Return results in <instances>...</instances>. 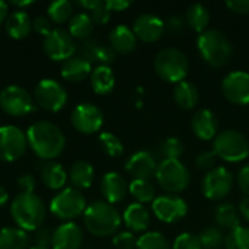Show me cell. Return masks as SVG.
<instances>
[{"mask_svg": "<svg viewBox=\"0 0 249 249\" xmlns=\"http://www.w3.org/2000/svg\"><path fill=\"white\" fill-rule=\"evenodd\" d=\"M26 139L28 146L38 158L44 160L58 158L66 147V137L63 131L51 121H36L29 125Z\"/></svg>", "mask_w": 249, "mask_h": 249, "instance_id": "6da1fadb", "label": "cell"}, {"mask_svg": "<svg viewBox=\"0 0 249 249\" xmlns=\"http://www.w3.org/2000/svg\"><path fill=\"white\" fill-rule=\"evenodd\" d=\"M123 222L120 212L107 201H93L83 213V223L89 233L105 238L118 232Z\"/></svg>", "mask_w": 249, "mask_h": 249, "instance_id": "7a4b0ae2", "label": "cell"}, {"mask_svg": "<svg viewBox=\"0 0 249 249\" xmlns=\"http://www.w3.org/2000/svg\"><path fill=\"white\" fill-rule=\"evenodd\" d=\"M197 50L200 57L214 69L225 67L232 55L233 45L220 29H207L197 36Z\"/></svg>", "mask_w": 249, "mask_h": 249, "instance_id": "3957f363", "label": "cell"}, {"mask_svg": "<svg viewBox=\"0 0 249 249\" xmlns=\"http://www.w3.org/2000/svg\"><path fill=\"white\" fill-rule=\"evenodd\" d=\"M10 216L22 231H38L45 219L44 201L35 193H19L10 204Z\"/></svg>", "mask_w": 249, "mask_h": 249, "instance_id": "277c9868", "label": "cell"}, {"mask_svg": "<svg viewBox=\"0 0 249 249\" xmlns=\"http://www.w3.org/2000/svg\"><path fill=\"white\" fill-rule=\"evenodd\" d=\"M153 67L156 74L168 82V83H179L185 80L188 70H190V61L187 54L175 47L163 48L160 50L155 60H153Z\"/></svg>", "mask_w": 249, "mask_h": 249, "instance_id": "5b68a950", "label": "cell"}, {"mask_svg": "<svg viewBox=\"0 0 249 249\" xmlns=\"http://www.w3.org/2000/svg\"><path fill=\"white\" fill-rule=\"evenodd\" d=\"M213 152L219 159L229 163H239L249 158V140L238 130L226 128L213 140Z\"/></svg>", "mask_w": 249, "mask_h": 249, "instance_id": "8992f818", "label": "cell"}, {"mask_svg": "<svg viewBox=\"0 0 249 249\" xmlns=\"http://www.w3.org/2000/svg\"><path fill=\"white\" fill-rule=\"evenodd\" d=\"M156 182L168 194L178 196L185 191L191 182V174L188 168L179 159H163L156 169Z\"/></svg>", "mask_w": 249, "mask_h": 249, "instance_id": "52a82bcc", "label": "cell"}, {"mask_svg": "<svg viewBox=\"0 0 249 249\" xmlns=\"http://www.w3.org/2000/svg\"><path fill=\"white\" fill-rule=\"evenodd\" d=\"M86 207L88 206H86L85 196L73 187L63 188L57 196L53 197V200L50 203L51 213L57 219L66 220V222H71V220L83 216Z\"/></svg>", "mask_w": 249, "mask_h": 249, "instance_id": "ba28073f", "label": "cell"}, {"mask_svg": "<svg viewBox=\"0 0 249 249\" xmlns=\"http://www.w3.org/2000/svg\"><path fill=\"white\" fill-rule=\"evenodd\" d=\"M235 184L233 174L226 166H216L214 169L206 172L201 181L203 196L210 201H220L226 198Z\"/></svg>", "mask_w": 249, "mask_h": 249, "instance_id": "9c48e42d", "label": "cell"}, {"mask_svg": "<svg viewBox=\"0 0 249 249\" xmlns=\"http://www.w3.org/2000/svg\"><path fill=\"white\" fill-rule=\"evenodd\" d=\"M0 108L10 117H25L34 111V98L18 85H9L0 92Z\"/></svg>", "mask_w": 249, "mask_h": 249, "instance_id": "30bf717a", "label": "cell"}, {"mask_svg": "<svg viewBox=\"0 0 249 249\" xmlns=\"http://www.w3.org/2000/svg\"><path fill=\"white\" fill-rule=\"evenodd\" d=\"M35 104L50 112H57L67 102V92L61 83L54 79H42L34 90Z\"/></svg>", "mask_w": 249, "mask_h": 249, "instance_id": "8fae6325", "label": "cell"}, {"mask_svg": "<svg viewBox=\"0 0 249 249\" xmlns=\"http://www.w3.org/2000/svg\"><path fill=\"white\" fill-rule=\"evenodd\" d=\"M28 149L26 133L16 125H0V160L15 162Z\"/></svg>", "mask_w": 249, "mask_h": 249, "instance_id": "7c38bea8", "label": "cell"}, {"mask_svg": "<svg viewBox=\"0 0 249 249\" xmlns=\"http://www.w3.org/2000/svg\"><path fill=\"white\" fill-rule=\"evenodd\" d=\"M152 212L159 222L171 225L188 214V204L179 196L163 194L155 198L152 203Z\"/></svg>", "mask_w": 249, "mask_h": 249, "instance_id": "4fadbf2b", "label": "cell"}, {"mask_svg": "<svg viewBox=\"0 0 249 249\" xmlns=\"http://www.w3.org/2000/svg\"><path fill=\"white\" fill-rule=\"evenodd\" d=\"M77 47L69 31L55 28L44 36V51L54 61H66L74 57Z\"/></svg>", "mask_w": 249, "mask_h": 249, "instance_id": "5bb4252c", "label": "cell"}, {"mask_svg": "<svg viewBox=\"0 0 249 249\" xmlns=\"http://www.w3.org/2000/svg\"><path fill=\"white\" fill-rule=\"evenodd\" d=\"M71 125L82 134L98 133L104 125V112L93 104L82 102L71 111Z\"/></svg>", "mask_w": 249, "mask_h": 249, "instance_id": "9a60e30c", "label": "cell"}, {"mask_svg": "<svg viewBox=\"0 0 249 249\" xmlns=\"http://www.w3.org/2000/svg\"><path fill=\"white\" fill-rule=\"evenodd\" d=\"M222 93L233 105H249V71L233 70L222 80Z\"/></svg>", "mask_w": 249, "mask_h": 249, "instance_id": "2e32d148", "label": "cell"}, {"mask_svg": "<svg viewBox=\"0 0 249 249\" xmlns=\"http://www.w3.org/2000/svg\"><path fill=\"white\" fill-rule=\"evenodd\" d=\"M166 29V23L155 13H142L133 23V32L137 39L152 44L162 38Z\"/></svg>", "mask_w": 249, "mask_h": 249, "instance_id": "e0dca14e", "label": "cell"}, {"mask_svg": "<svg viewBox=\"0 0 249 249\" xmlns=\"http://www.w3.org/2000/svg\"><path fill=\"white\" fill-rule=\"evenodd\" d=\"M160 160L149 150H137L125 162V171L134 177V179H152L156 175V169Z\"/></svg>", "mask_w": 249, "mask_h": 249, "instance_id": "ac0fdd59", "label": "cell"}, {"mask_svg": "<svg viewBox=\"0 0 249 249\" xmlns=\"http://www.w3.org/2000/svg\"><path fill=\"white\" fill-rule=\"evenodd\" d=\"M83 242V232L74 222H66L53 232V249H79Z\"/></svg>", "mask_w": 249, "mask_h": 249, "instance_id": "d6986e66", "label": "cell"}, {"mask_svg": "<svg viewBox=\"0 0 249 249\" xmlns=\"http://www.w3.org/2000/svg\"><path fill=\"white\" fill-rule=\"evenodd\" d=\"M191 130L194 136L203 142L214 140V137L219 134V123L216 114L207 108L198 109L191 118Z\"/></svg>", "mask_w": 249, "mask_h": 249, "instance_id": "ffe728a7", "label": "cell"}, {"mask_svg": "<svg viewBox=\"0 0 249 249\" xmlns=\"http://www.w3.org/2000/svg\"><path fill=\"white\" fill-rule=\"evenodd\" d=\"M101 193L105 201L114 206L125 198L128 193V184L118 172H107L101 179Z\"/></svg>", "mask_w": 249, "mask_h": 249, "instance_id": "44dd1931", "label": "cell"}, {"mask_svg": "<svg viewBox=\"0 0 249 249\" xmlns=\"http://www.w3.org/2000/svg\"><path fill=\"white\" fill-rule=\"evenodd\" d=\"M123 223L133 233H144L150 226V213L144 204L131 203L123 213Z\"/></svg>", "mask_w": 249, "mask_h": 249, "instance_id": "7402d4cb", "label": "cell"}, {"mask_svg": "<svg viewBox=\"0 0 249 249\" xmlns=\"http://www.w3.org/2000/svg\"><path fill=\"white\" fill-rule=\"evenodd\" d=\"M109 45L115 53L128 54L137 48V38L133 28L127 25H117L109 32Z\"/></svg>", "mask_w": 249, "mask_h": 249, "instance_id": "603a6c76", "label": "cell"}, {"mask_svg": "<svg viewBox=\"0 0 249 249\" xmlns=\"http://www.w3.org/2000/svg\"><path fill=\"white\" fill-rule=\"evenodd\" d=\"M92 74V63L80 55L66 60L61 66V76L67 82H82Z\"/></svg>", "mask_w": 249, "mask_h": 249, "instance_id": "cb8c5ba5", "label": "cell"}, {"mask_svg": "<svg viewBox=\"0 0 249 249\" xmlns=\"http://www.w3.org/2000/svg\"><path fill=\"white\" fill-rule=\"evenodd\" d=\"M6 32L13 39H23L29 35L32 29V20L29 15L23 10L12 12L4 22Z\"/></svg>", "mask_w": 249, "mask_h": 249, "instance_id": "d4e9b609", "label": "cell"}, {"mask_svg": "<svg viewBox=\"0 0 249 249\" xmlns=\"http://www.w3.org/2000/svg\"><path fill=\"white\" fill-rule=\"evenodd\" d=\"M174 101L175 104L185 111H190L197 107L200 101V92L197 86L188 80H182L174 88Z\"/></svg>", "mask_w": 249, "mask_h": 249, "instance_id": "484cf974", "label": "cell"}, {"mask_svg": "<svg viewBox=\"0 0 249 249\" xmlns=\"http://www.w3.org/2000/svg\"><path fill=\"white\" fill-rule=\"evenodd\" d=\"M90 86L98 95H108L115 88V74L109 66L99 64L92 70L90 74Z\"/></svg>", "mask_w": 249, "mask_h": 249, "instance_id": "4316f807", "label": "cell"}, {"mask_svg": "<svg viewBox=\"0 0 249 249\" xmlns=\"http://www.w3.org/2000/svg\"><path fill=\"white\" fill-rule=\"evenodd\" d=\"M241 220V214L232 203H220L214 210V222L217 228L222 231H235L236 228L242 226Z\"/></svg>", "mask_w": 249, "mask_h": 249, "instance_id": "83f0119b", "label": "cell"}, {"mask_svg": "<svg viewBox=\"0 0 249 249\" xmlns=\"http://www.w3.org/2000/svg\"><path fill=\"white\" fill-rule=\"evenodd\" d=\"M69 179L76 190H88L95 179V169L86 160H77L69 171Z\"/></svg>", "mask_w": 249, "mask_h": 249, "instance_id": "f1b7e54d", "label": "cell"}, {"mask_svg": "<svg viewBox=\"0 0 249 249\" xmlns=\"http://www.w3.org/2000/svg\"><path fill=\"white\" fill-rule=\"evenodd\" d=\"M210 12L209 9L201 4V3H194L191 6L187 7V12H185V23L193 29L196 31L198 35L203 34L204 31H207V26L210 23Z\"/></svg>", "mask_w": 249, "mask_h": 249, "instance_id": "f546056e", "label": "cell"}, {"mask_svg": "<svg viewBox=\"0 0 249 249\" xmlns=\"http://www.w3.org/2000/svg\"><path fill=\"white\" fill-rule=\"evenodd\" d=\"M67 178L69 175L63 168V165L53 160L45 163L41 171V179L45 184V187H48L50 190H63V187L67 182Z\"/></svg>", "mask_w": 249, "mask_h": 249, "instance_id": "4dcf8cb0", "label": "cell"}, {"mask_svg": "<svg viewBox=\"0 0 249 249\" xmlns=\"http://www.w3.org/2000/svg\"><path fill=\"white\" fill-rule=\"evenodd\" d=\"M0 249H29V236L19 228L0 229Z\"/></svg>", "mask_w": 249, "mask_h": 249, "instance_id": "1f68e13d", "label": "cell"}, {"mask_svg": "<svg viewBox=\"0 0 249 249\" xmlns=\"http://www.w3.org/2000/svg\"><path fill=\"white\" fill-rule=\"evenodd\" d=\"M93 25L95 23H93L89 13H86V12L76 13L69 20V34L73 38L86 41L89 38V35L92 34V31H93Z\"/></svg>", "mask_w": 249, "mask_h": 249, "instance_id": "d6a6232c", "label": "cell"}, {"mask_svg": "<svg viewBox=\"0 0 249 249\" xmlns=\"http://www.w3.org/2000/svg\"><path fill=\"white\" fill-rule=\"evenodd\" d=\"M128 193L140 204H152L156 198V188L150 179H133L128 184Z\"/></svg>", "mask_w": 249, "mask_h": 249, "instance_id": "836d02e7", "label": "cell"}, {"mask_svg": "<svg viewBox=\"0 0 249 249\" xmlns=\"http://www.w3.org/2000/svg\"><path fill=\"white\" fill-rule=\"evenodd\" d=\"M136 249H172V244L163 233L152 231L144 232L137 238Z\"/></svg>", "mask_w": 249, "mask_h": 249, "instance_id": "e575fe53", "label": "cell"}, {"mask_svg": "<svg viewBox=\"0 0 249 249\" xmlns=\"http://www.w3.org/2000/svg\"><path fill=\"white\" fill-rule=\"evenodd\" d=\"M47 13L50 20L55 23H64L73 16V4L69 0H54L48 4Z\"/></svg>", "mask_w": 249, "mask_h": 249, "instance_id": "d590c367", "label": "cell"}, {"mask_svg": "<svg viewBox=\"0 0 249 249\" xmlns=\"http://www.w3.org/2000/svg\"><path fill=\"white\" fill-rule=\"evenodd\" d=\"M198 239L203 249H223L226 236L217 226H210L198 235Z\"/></svg>", "mask_w": 249, "mask_h": 249, "instance_id": "8d00e7d4", "label": "cell"}, {"mask_svg": "<svg viewBox=\"0 0 249 249\" xmlns=\"http://www.w3.org/2000/svg\"><path fill=\"white\" fill-rule=\"evenodd\" d=\"M225 249H249V226H239L229 232L225 239Z\"/></svg>", "mask_w": 249, "mask_h": 249, "instance_id": "74e56055", "label": "cell"}, {"mask_svg": "<svg viewBox=\"0 0 249 249\" xmlns=\"http://www.w3.org/2000/svg\"><path fill=\"white\" fill-rule=\"evenodd\" d=\"M184 155V143L178 137H168L159 146V156L163 159H179Z\"/></svg>", "mask_w": 249, "mask_h": 249, "instance_id": "f35d334b", "label": "cell"}, {"mask_svg": "<svg viewBox=\"0 0 249 249\" xmlns=\"http://www.w3.org/2000/svg\"><path fill=\"white\" fill-rule=\"evenodd\" d=\"M99 143L105 153L111 158H120L124 153V146L121 140L109 131H104L99 134Z\"/></svg>", "mask_w": 249, "mask_h": 249, "instance_id": "ab89813d", "label": "cell"}, {"mask_svg": "<svg viewBox=\"0 0 249 249\" xmlns=\"http://www.w3.org/2000/svg\"><path fill=\"white\" fill-rule=\"evenodd\" d=\"M217 160H219V158L216 156L213 149L212 150H203L196 158V166H197L198 171L209 172V171H212V169H214L217 166L216 165Z\"/></svg>", "mask_w": 249, "mask_h": 249, "instance_id": "60d3db41", "label": "cell"}, {"mask_svg": "<svg viewBox=\"0 0 249 249\" xmlns=\"http://www.w3.org/2000/svg\"><path fill=\"white\" fill-rule=\"evenodd\" d=\"M112 245L117 249H136L137 238L130 231H121V232H117L114 235Z\"/></svg>", "mask_w": 249, "mask_h": 249, "instance_id": "b9f144b4", "label": "cell"}, {"mask_svg": "<svg viewBox=\"0 0 249 249\" xmlns=\"http://www.w3.org/2000/svg\"><path fill=\"white\" fill-rule=\"evenodd\" d=\"M172 249H203L198 236L190 233V232H184L181 235H178L172 244Z\"/></svg>", "mask_w": 249, "mask_h": 249, "instance_id": "7bdbcfd3", "label": "cell"}, {"mask_svg": "<svg viewBox=\"0 0 249 249\" xmlns=\"http://www.w3.org/2000/svg\"><path fill=\"white\" fill-rule=\"evenodd\" d=\"M89 12H90L89 15H90V18H92L93 23L105 25V23H108L109 19H111V10L108 9L107 3H105L104 0H98L96 6H95L92 10H89Z\"/></svg>", "mask_w": 249, "mask_h": 249, "instance_id": "ee69618b", "label": "cell"}, {"mask_svg": "<svg viewBox=\"0 0 249 249\" xmlns=\"http://www.w3.org/2000/svg\"><path fill=\"white\" fill-rule=\"evenodd\" d=\"M117 57V53L112 50L111 45H104L98 42L96 51H95V61H99L104 66H109V63H112Z\"/></svg>", "mask_w": 249, "mask_h": 249, "instance_id": "f6af8a7d", "label": "cell"}, {"mask_svg": "<svg viewBox=\"0 0 249 249\" xmlns=\"http://www.w3.org/2000/svg\"><path fill=\"white\" fill-rule=\"evenodd\" d=\"M32 28L38 32V34H41V35H48L51 31H53V28H51V20H50V18H47V16H36L34 20H32Z\"/></svg>", "mask_w": 249, "mask_h": 249, "instance_id": "bcb514c9", "label": "cell"}, {"mask_svg": "<svg viewBox=\"0 0 249 249\" xmlns=\"http://www.w3.org/2000/svg\"><path fill=\"white\" fill-rule=\"evenodd\" d=\"M226 7L236 15H249V0H228Z\"/></svg>", "mask_w": 249, "mask_h": 249, "instance_id": "7dc6e473", "label": "cell"}, {"mask_svg": "<svg viewBox=\"0 0 249 249\" xmlns=\"http://www.w3.org/2000/svg\"><path fill=\"white\" fill-rule=\"evenodd\" d=\"M236 181H238L239 190H241L245 196H248L249 197V163L244 165V166L241 168V171L238 172Z\"/></svg>", "mask_w": 249, "mask_h": 249, "instance_id": "c3c4849f", "label": "cell"}, {"mask_svg": "<svg viewBox=\"0 0 249 249\" xmlns=\"http://www.w3.org/2000/svg\"><path fill=\"white\" fill-rule=\"evenodd\" d=\"M35 184V178L31 174H23L18 179V187L20 188V193H34Z\"/></svg>", "mask_w": 249, "mask_h": 249, "instance_id": "681fc988", "label": "cell"}, {"mask_svg": "<svg viewBox=\"0 0 249 249\" xmlns=\"http://www.w3.org/2000/svg\"><path fill=\"white\" fill-rule=\"evenodd\" d=\"M35 239L38 242L39 247H48L51 245V239H53V232L50 229H38L36 231V235H35Z\"/></svg>", "mask_w": 249, "mask_h": 249, "instance_id": "f907efd6", "label": "cell"}, {"mask_svg": "<svg viewBox=\"0 0 249 249\" xmlns=\"http://www.w3.org/2000/svg\"><path fill=\"white\" fill-rule=\"evenodd\" d=\"M105 3L111 12H123L131 6V1L128 0H105Z\"/></svg>", "mask_w": 249, "mask_h": 249, "instance_id": "816d5d0a", "label": "cell"}, {"mask_svg": "<svg viewBox=\"0 0 249 249\" xmlns=\"http://www.w3.org/2000/svg\"><path fill=\"white\" fill-rule=\"evenodd\" d=\"M184 25H185V20L181 18V16H172L169 18V20L166 22V28L171 31V32H181L184 29Z\"/></svg>", "mask_w": 249, "mask_h": 249, "instance_id": "f5cc1de1", "label": "cell"}, {"mask_svg": "<svg viewBox=\"0 0 249 249\" xmlns=\"http://www.w3.org/2000/svg\"><path fill=\"white\" fill-rule=\"evenodd\" d=\"M238 212L241 214V219H244L245 222L249 223V197L245 196L244 198H241L239 204H238Z\"/></svg>", "mask_w": 249, "mask_h": 249, "instance_id": "db71d44e", "label": "cell"}, {"mask_svg": "<svg viewBox=\"0 0 249 249\" xmlns=\"http://www.w3.org/2000/svg\"><path fill=\"white\" fill-rule=\"evenodd\" d=\"M7 16H9V4L0 0V25L6 22Z\"/></svg>", "mask_w": 249, "mask_h": 249, "instance_id": "11a10c76", "label": "cell"}, {"mask_svg": "<svg viewBox=\"0 0 249 249\" xmlns=\"http://www.w3.org/2000/svg\"><path fill=\"white\" fill-rule=\"evenodd\" d=\"M9 201V194L3 185H0V207H3Z\"/></svg>", "mask_w": 249, "mask_h": 249, "instance_id": "9f6ffc18", "label": "cell"}, {"mask_svg": "<svg viewBox=\"0 0 249 249\" xmlns=\"http://www.w3.org/2000/svg\"><path fill=\"white\" fill-rule=\"evenodd\" d=\"M10 4H13L16 7H28V6L34 4V0H28V1H12Z\"/></svg>", "mask_w": 249, "mask_h": 249, "instance_id": "6f0895ef", "label": "cell"}, {"mask_svg": "<svg viewBox=\"0 0 249 249\" xmlns=\"http://www.w3.org/2000/svg\"><path fill=\"white\" fill-rule=\"evenodd\" d=\"M29 249H50L48 247H39V245H36V247H32V248Z\"/></svg>", "mask_w": 249, "mask_h": 249, "instance_id": "680465c9", "label": "cell"}]
</instances>
